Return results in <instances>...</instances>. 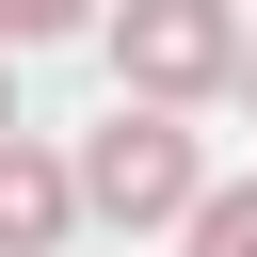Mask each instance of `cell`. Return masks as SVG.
<instances>
[{
    "label": "cell",
    "instance_id": "5",
    "mask_svg": "<svg viewBox=\"0 0 257 257\" xmlns=\"http://www.w3.org/2000/svg\"><path fill=\"white\" fill-rule=\"evenodd\" d=\"M80 16H96V0H0V64H16V48H48V32H80Z\"/></svg>",
    "mask_w": 257,
    "mask_h": 257
},
{
    "label": "cell",
    "instance_id": "6",
    "mask_svg": "<svg viewBox=\"0 0 257 257\" xmlns=\"http://www.w3.org/2000/svg\"><path fill=\"white\" fill-rule=\"evenodd\" d=\"M225 80H241V96H257V32H241V64H225Z\"/></svg>",
    "mask_w": 257,
    "mask_h": 257
},
{
    "label": "cell",
    "instance_id": "7",
    "mask_svg": "<svg viewBox=\"0 0 257 257\" xmlns=\"http://www.w3.org/2000/svg\"><path fill=\"white\" fill-rule=\"evenodd\" d=\"M0 128H16V80H0Z\"/></svg>",
    "mask_w": 257,
    "mask_h": 257
},
{
    "label": "cell",
    "instance_id": "4",
    "mask_svg": "<svg viewBox=\"0 0 257 257\" xmlns=\"http://www.w3.org/2000/svg\"><path fill=\"white\" fill-rule=\"evenodd\" d=\"M193 257H257V177H209L193 193Z\"/></svg>",
    "mask_w": 257,
    "mask_h": 257
},
{
    "label": "cell",
    "instance_id": "2",
    "mask_svg": "<svg viewBox=\"0 0 257 257\" xmlns=\"http://www.w3.org/2000/svg\"><path fill=\"white\" fill-rule=\"evenodd\" d=\"M225 64H241V16H225V0H128V16H112L128 112H193V96H225Z\"/></svg>",
    "mask_w": 257,
    "mask_h": 257
},
{
    "label": "cell",
    "instance_id": "3",
    "mask_svg": "<svg viewBox=\"0 0 257 257\" xmlns=\"http://www.w3.org/2000/svg\"><path fill=\"white\" fill-rule=\"evenodd\" d=\"M64 225H80L64 161H48L32 128H0V257H64Z\"/></svg>",
    "mask_w": 257,
    "mask_h": 257
},
{
    "label": "cell",
    "instance_id": "1",
    "mask_svg": "<svg viewBox=\"0 0 257 257\" xmlns=\"http://www.w3.org/2000/svg\"><path fill=\"white\" fill-rule=\"evenodd\" d=\"M64 193H80L96 225H193V193H209V145H193L177 112H128V96H112V128L64 161Z\"/></svg>",
    "mask_w": 257,
    "mask_h": 257
}]
</instances>
